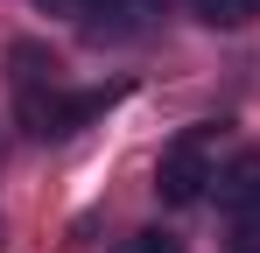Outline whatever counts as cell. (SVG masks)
<instances>
[{
	"mask_svg": "<svg viewBox=\"0 0 260 253\" xmlns=\"http://www.w3.org/2000/svg\"><path fill=\"white\" fill-rule=\"evenodd\" d=\"M211 141H218V126H190V134H176L169 148H162V169H155L162 204H197V197L218 183V169H211Z\"/></svg>",
	"mask_w": 260,
	"mask_h": 253,
	"instance_id": "1",
	"label": "cell"
},
{
	"mask_svg": "<svg viewBox=\"0 0 260 253\" xmlns=\"http://www.w3.org/2000/svg\"><path fill=\"white\" fill-rule=\"evenodd\" d=\"M7 71H14V91H49L63 64L49 56L43 42H14V49H7Z\"/></svg>",
	"mask_w": 260,
	"mask_h": 253,
	"instance_id": "4",
	"label": "cell"
},
{
	"mask_svg": "<svg viewBox=\"0 0 260 253\" xmlns=\"http://www.w3.org/2000/svg\"><path fill=\"white\" fill-rule=\"evenodd\" d=\"M120 253H176V239H169V232H134Z\"/></svg>",
	"mask_w": 260,
	"mask_h": 253,
	"instance_id": "6",
	"label": "cell"
},
{
	"mask_svg": "<svg viewBox=\"0 0 260 253\" xmlns=\"http://www.w3.org/2000/svg\"><path fill=\"white\" fill-rule=\"evenodd\" d=\"M246 232H260V211H253V218H246Z\"/></svg>",
	"mask_w": 260,
	"mask_h": 253,
	"instance_id": "8",
	"label": "cell"
},
{
	"mask_svg": "<svg viewBox=\"0 0 260 253\" xmlns=\"http://www.w3.org/2000/svg\"><path fill=\"white\" fill-rule=\"evenodd\" d=\"M36 7H43V14H71V21H91V7H99V0H36Z\"/></svg>",
	"mask_w": 260,
	"mask_h": 253,
	"instance_id": "7",
	"label": "cell"
},
{
	"mask_svg": "<svg viewBox=\"0 0 260 253\" xmlns=\"http://www.w3.org/2000/svg\"><path fill=\"white\" fill-rule=\"evenodd\" d=\"M253 7H260V0H253Z\"/></svg>",
	"mask_w": 260,
	"mask_h": 253,
	"instance_id": "9",
	"label": "cell"
},
{
	"mask_svg": "<svg viewBox=\"0 0 260 253\" xmlns=\"http://www.w3.org/2000/svg\"><path fill=\"white\" fill-rule=\"evenodd\" d=\"M218 204L239 211V218H253V211H260V148H253V155H239V162L218 176Z\"/></svg>",
	"mask_w": 260,
	"mask_h": 253,
	"instance_id": "3",
	"label": "cell"
},
{
	"mask_svg": "<svg viewBox=\"0 0 260 253\" xmlns=\"http://www.w3.org/2000/svg\"><path fill=\"white\" fill-rule=\"evenodd\" d=\"M190 7H197L204 28H239V21H253V14H260L253 0H190Z\"/></svg>",
	"mask_w": 260,
	"mask_h": 253,
	"instance_id": "5",
	"label": "cell"
},
{
	"mask_svg": "<svg viewBox=\"0 0 260 253\" xmlns=\"http://www.w3.org/2000/svg\"><path fill=\"white\" fill-rule=\"evenodd\" d=\"M106 113V91H63V84H49V91H21V126L36 134V141H63V134H78L85 120Z\"/></svg>",
	"mask_w": 260,
	"mask_h": 253,
	"instance_id": "2",
	"label": "cell"
}]
</instances>
